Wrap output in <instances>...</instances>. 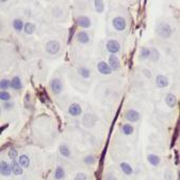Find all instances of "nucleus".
<instances>
[{"label": "nucleus", "mask_w": 180, "mask_h": 180, "mask_svg": "<svg viewBox=\"0 0 180 180\" xmlns=\"http://www.w3.org/2000/svg\"><path fill=\"white\" fill-rule=\"evenodd\" d=\"M156 32H157V34L159 35L161 38L166 40V38H169L172 35V28L169 23H160L157 26V28H156Z\"/></svg>", "instance_id": "1"}, {"label": "nucleus", "mask_w": 180, "mask_h": 180, "mask_svg": "<svg viewBox=\"0 0 180 180\" xmlns=\"http://www.w3.org/2000/svg\"><path fill=\"white\" fill-rule=\"evenodd\" d=\"M60 48H61L60 43L56 40L49 41V42H47L46 44V51L49 54H51V56H54V54L58 53V52L60 51Z\"/></svg>", "instance_id": "2"}, {"label": "nucleus", "mask_w": 180, "mask_h": 180, "mask_svg": "<svg viewBox=\"0 0 180 180\" xmlns=\"http://www.w3.org/2000/svg\"><path fill=\"white\" fill-rule=\"evenodd\" d=\"M112 25H113V27H114L115 30H117V31H124L127 27L126 19L122 16L114 17L112 20Z\"/></svg>", "instance_id": "3"}, {"label": "nucleus", "mask_w": 180, "mask_h": 180, "mask_svg": "<svg viewBox=\"0 0 180 180\" xmlns=\"http://www.w3.org/2000/svg\"><path fill=\"white\" fill-rule=\"evenodd\" d=\"M107 50L109 52H111V54H116L117 52L121 50V44L118 43V41L116 40H110L107 42Z\"/></svg>", "instance_id": "4"}, {"label": "nucleus", "mask_w": 180, "mask_h": 180, "mask_svg": "<svg viewBox=\"0 0 180 180\" xmlns=\"http://www.w3.org/2000/svg\"><path fill=\"white\" fill-rule=\"evenodd\" d=\"M76 23H77V25L80 28H83V29H87L92 26V20L87 16H85V15H80V16H78L77 19H76Z\"/></svg>", "instance_id": "5"}, {"label": "nucleus", "mask_w": 180, "mask_h": 180, "mask_svg": "<svg viewBox=\"0 0 180 180\" xmlns=\"http://www.w3.org/2000/svg\"><path fill=\"white\" fill-rule=\"evenodd\" d=\"M50 89L56 95L60 94L62 91H63V83L60 79L56 78V79H52L51 82H50Z\"/></svg>", "instance_id": "6"}, {"label": "nucleus", "mask_w": 180, "mask_h": 180, "mask_svg": "<svg viewBox=\"0 0 180 180\" xmlns=\"http://www.w3.org/2000/svg\"><path fill=\"white\" fill-rule=\"evenodd\" d=\"M97 69H98L99 73L102 74V75H111V74H112L111 67L108 65V63L105 61L98 62V64H97Z\"/></svg>", "instance_id": "7"}, {"label": "nucleus", "mask_w": 180, "mask_h": 180, "mask_svg": "<svg viewBox=\"0 0 180 180\" xmlns=\"http://www.w3.org/2000/svg\"><path fill=\"white\" fill-rule=\"evenodd\" d=\"M108 65L110 66L112 70H118L119 69V67H121V62H119V59L116 56V54H110Z\"/></svg>", "instance_id": "8"}, {"label": "nucleus", "mask_w": 180, "mask_h": 180, "mask_svg": "<svg viewBox=\"0 0 180 180\" xmlns=\"http://www.w3.org/2000/svg\"><path fill=\"white\" fill-rule=\"evenodd\" d=\"M169 80L167 77H165L163 75L157 76V78H156V85H157V87L164 89V87H169Z\"/></svg>", "instance_id": "9"}, {"label": "nucleus", "mask_w": 180, "mask_h": 180, "mask_svg": "<svg viewBox=\"0 0 180 180\" xmlns=\"http://www.w3.org/2000/svg\"><path fill=\"white\" fill-rule=\"evenodd\" d=\"M68 113H69V115H72V116H79V115H81L82 113L81 105L76 102L72 103V105L68 107Z\"/></svg>", "instance_id": "10"}, {"label": "nucleus", "mask_w": 180, "mask_h": 180, "mask_svg": "<svg viewBox=\"0 0 180 180\" xmlns=\"http://www.w3.org/2000/svg\"><path fill=\"white\" fill-rule=\"evenodd\" d=\"M140 117L141 114L136 110H134V109H130V110H128L126 112V118L131 123L138 122L139 119H140Z\"/></svg>", "instance_id": "11"}, {"label": "nucleus", "mask_w": 180, "mask_h": 180, "mask_svg": "<svg viewBox=\"0 0 180 180\" xmlns=\"http://www.w3.org/2000/svg\"><path fill=\"white\" fill-rule=\"evenodd\" d=\"M97 122V117L94 114H85L84 117H83V125L85 127H93L94 125Z\"/></svg>", "instance_id": "12"}, {"label": "nucleus", "mask_w": 180, "mask_h": 180, "mask_svg": "<svg viewBox=\"0 0 180 180\" xmlns=\"http://www.w3.org/2000/svg\"><path fill=\"white\" fill-rule=\"evenodd\" d=\"M11 173H12L11 165L5 161L0 162V174L2 176H10Z\"/></svg>", "instance_id": "13"}, {"label": "nucleus", "mask_w": 180, "mask_h": 180, "mask_svg": "<svg viewBox=\"0 0 180 180\" xmlns=\"http://www.w3.org/2000/svg\"><path fill=\"white\" fill-rule=\"evenodd\" d=\"M165 103L167 107L169 108H175L177 105V97L174 94H167L165 97Z\"/></svg>", "instance_id": "14"}, {"label": "nucleus", "mask_w": 180, "mask_h": 180, "mask_svg": "<svg viewBox=\"0 0 180 180\" xmlns=\"http://www.w3.org/2000/svg\"><path fill=\"white\" fill-rule=\"evenodd\" d=\"M11 169H12V173L16 176H19L23 174V167L19 165V163L16 161V160H13V161H12Z\"/></svg>", "instance_id": "15"}, {"label": "nucleus", "mask_w": 180, "mask_h": 180, "mask_svg": "<svg viewBox=\"0 0 180 180\" xmlns=\"http://www.w3.org/2000/svg\"><path fill=\"white\" fill-rule=\"evenodd\" d=\"M10 87H11L12 89L16 90V91L20 90L21 87H23V84H21L20 78H19L18 76H15V77L13 78V79H12V81H10Z\"/></svg>", "instance_id": "16"}, {"label": "nucleus", "mask_w": 180, "mask_h": 180, "mask_svg": "<svg viewBox=\"0 0 180 180\" xmlns=\"http://www.w3.org/2000/svg\"><path fill=\"white\" fill-rule=\"evenodd\" d=\"M77 40H78V42L81 43V44H87L90 41V36L87 32H84V31H80V32L77 34Z\"/></svg>", "instance_id": "17"}, {"label": "nucleus", "mask_w": 180, "mask_h": 180, "mask_svg": "<svg viewBox=\"0 0 180 180\" xmlns=\"http://www.w3.org/2000/svg\"><path fill=\"white\" fill-rule=\"evenodd\" d=\"M18 163L23 169H28L29 165H30V159H29V157L27 154H21L18 159Z\"/></svg>", "instance_id": "18"}, {"label": "nucleus", "mask_w": 180, "mask_h": 180, "mask_svg": "<svg viewBox=\"0 0 180 180\" xmlns=\"http://www.w3.org/2000/svg\"><path fill=\"white\" fill-rule=\"evenodd\" d=\"M147 160L152 166H158L160 164V162H161V159H160L159 156H157V154H148Z\"/></svg>", "instance_id": "19"}, {"label": "nucleus", "mask_w": 180, "mask_h": 180, "mask_svg": "<svg viewBox=\"0 0 180 180\" xmlns=\"http://www.w3.org/2000/svg\"><path fill=\"white\" fill-rule=\"evenodd\" d=\"M121 169H122L123 173L126 174L127 176L132 175V173H133V169H132L130 164H128L127 162H122V163H121Z\"/></svg>", "instance_id": "20"}, {"label": "nucleus", "mask_w": 180, "mask_h": 180, "mask_svg": "<svg viewBox=\"0 0 180 180\" xmlns=\"http://www.w3.org/2000/svg\"><path fill=\"white\" fill-rule=\"evenodd\" d=\"M59 150H60V154H61L63 157H65V158H69L70 157V150H69V148H68V146L65 145V144H62V145H60Z\"/></svg>", "instance_id": "21"}, {"label": "nucleus", "mask_w": 180, "mask_h": 180, "mask_svg": "<svg viewBox=\"0 0 180 180\" xmlns=\"http://www.w3.org/2000/svg\"><path fill=\"white\" fill-rule=\"evenodd\" d=\"M122 130H123V132H124L125 136H131V134L133 133L134 128H133V126H132V125L125 124V125H123Z\"/></svg>", "instance_id": "22"}, {"label": "nucleus", "mask_w": 180, "mask_h": 180, "mask_svg": "<svg viewBox=\"0 0 180 180\" xmlns=\"http://www.w3.org/2000/svg\"><path fill=\"white\" fill-rule=\"evenodd\" d=\"M78 73H79V75L81 76L82 78H84V79H87V78H90V76H91V72H90L89 68L87 67H80L78 68Z\"/></svg>", "instance_id": "23"}, {"label": "nucleus", "mask_w": 180, "mask_h": 180, "mask_svg": "<svg viewBox=\"0 0 180 180\" xmlns=\"http://www.w3.org/2000/svg\"><path fill=\"white\" fill-rule=\"evenodd\" d=\"M149 59L152 62H157L160 59V52L156 48H150V56Z\"/></svg>", "instance_id": "24"}, {"label": "nucleus", "mask_w": 180, "mask_h": 180, "mask_svg": "<svg viewBox=\"0 0 180 180\" xmlns=\"http://www.w3.org/2000/svg\"><path fill=\"white\" fill-rule=\"evenodd\" d=\"M64 176H65V171L62 169L61 166H58L56 169V172H54V178L58 180H61L64 178Z\"/></svg>", "instance_id": "25"}, {"label": "nucleus", "mask_w": 180, "mask_h": 180, "mask_svg": "<svg viewBox=\"0 0 180 180\" xmlns=\"http://www.w3.org/2000/svg\"><path fill=\"white\" fill-rule=\"evenodd\" d=\"M140 56H141V59H142V60H147V59H149V56H150V48H147V47H143L142 49H141Z\"/></svg>", "instance_id": "26"}, {"label": "nucleus", "mask_w": 180, "mask_h": 180, "mask_svg": "<svg viewBox=\"0 0 180 180\" xmlns=\"http://www.w3.org/2000/svg\"><path fill=\"white\" fill-rule=\"evenodd\" d=\"M23 21L21 20V19H18V18H16V19H14L13 20V28L15 29L16 31H21L23 29Z\"/></svg>", "instance_id": "27"}, {"label": "nucleus", "mask_w": 180, "mask_h": 180, "mask_svg": "<svg viewBox=\"0 0 180 180\" xmlns=\"http://www.w3.org/2000/svg\"><path fill=\"white\" fill-rule=\"evenodd\" d=\"M94 5H95L96 12L102 13V12L105 11V3H103L101 0H96V1H94Z\"/></svg>", "instance_id": "28"}, {"label": "nucleus", "mask_w": 180, "mask_h": 180, "mask_svg": "<svg viewBox=\"0 0 180 180\" xmlns=\"http://www.w3.org/2000/svg\"><path fill=\"white\" fill-rule=\"evenodd\" d=\"M23 30H25V32H26L27 34H32L35 31V26L32 23H27L26 25L23 26Z\"/></svg>", "instance_id": "29"}, {"label": "nucleus", "mask_w": 180, "mask_h": 180, "mask_svg": "<svg viewBox=\"0 0 180 180\" xmlns=\"http://www.w3.org/2000/svg\"><path fill=\"white\" fill-rule=\"evenodd\" d=\"M10 99H11V95H10L9 92L0 91V100L7 102V101H10Z\"/></svg>", "instance_id": "30"}, {"label": "nucleus", "mask_w": 180, "mask_h": 180, "mask_svg": "<svg viewBox=\"0 0 180 180\" xmlns=\"http://www.w3.org/2000/svg\"><path fill=\"white\" fill-rule=\"evenodd\" d=\"M9 87H10V80L2 79L0 81V90L1 91H7Z\"/></svg>", "instance_id": "31"}, {"label": "nucleus", "mask_w": 180, "mask_h": 180, "mask_svg": "<svg viewBox=\"0 0 180 180\" xmlns=\"http://www.w3.org/2000/svg\"><path fill=\"white\" fill-rule=\"evenodd\" d=\"M18 157V152L15 148H11L9 150V158L13 161V160H16V158Z\"/></svg>", "instance_id": "32"}, {"label": "nucleus", "mask_w": 180, "mask_h": 180, "mask_svg": "<svg viewBox=\"0 0 180 180\" xmlns=\"http://www.w3.org/2000/svg\"><path fill=\"white\" fill-rule=\"evenodd\" d=\"M84 162L87 164H94L96 162V159H95V157L94 156H87V157L84 158Z\"/></svg>", "instance_id": "33"}, {"label": "nucleus", "mask_w": 180, "mask_h": 180, "mask_svg": "<svg viewBox=\"0 0 180 180\" xmlns=\"http://www.w3.org/2000/svg\"><path fill=\"white\" fill-rule=\"evenodd\" d=\"M75 180H87V175L83 173H78L75 177Z\"/></svg>", "instance_id": "34"}, {"label": "nucleus", "mask_w": 180, "mask_h": 180, "mask_svg": "<svg viewBox=\"0 0 180 180\" xmlns=\"http://www.w3.org/2000/svg\"><path fill=\"white\" fill-rule=\"evenodd\" d=\"M13 105H14V103L9 102V101H7V102L3 103V108H5V110H10L11 108H13Z\"/></svg>", "instance_id": "35"}, {"label": "nucleus", "mask_w": 180, "mask_h": 180, "mask_svg": "<svg viewBox=\"0 0 180 180\" xmlns=\"http://www.w3.org/2000/svg\"><path fill=\"white\" fill-rule=\"evenodd\" d=\"M143 73L145 74V76L147 78H151V72L150 70H148V69H143Z\"/></svg>", "instance_id": "36"}, {"label": "nucleus", "mask_w": 180, "mask_h": 180, "mask_svg": "<svg viewBox=\"0 0 180 180\" xmlns=\"http://www.w3.org/2000/svg\"><path fill=\"white\" fill-rule=\"evenodd\" d=\"M105 180H116V178H115L113 175H109V176H107V179Z\"/></svg>", "instance_id": "37"}, {"label": "nucleus", "mask_w": 180, "mask_h": 180, "mask_svg": "<svg viewBox=\"0 0 180 180\" xmlns=\"http://www.w3.org/2000/svg\"><path fill=\"white\" fill-rule=\"evenodd\" d=\"M0 113H1V109H0Z\"/></svg>", "instance_id": "38"}]
</instances>
